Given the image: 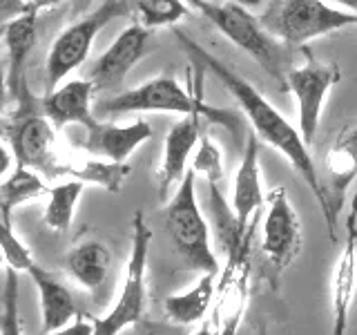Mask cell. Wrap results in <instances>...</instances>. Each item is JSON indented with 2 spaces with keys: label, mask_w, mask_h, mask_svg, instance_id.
Masks as SVG:
<instances>
[{
  "label": "cell",
  "mask_w": 357,
  "mask_h": 335,
  "mask_svg": "<svg viewBox=\"0 0 357 335\" xmlns=\"http://www.w3.org/2000/svg\"><path fill=\"white\" fill-rule=\"evenodd\" d=\"M190 14L185 0H139L137 16L145 29L172 27Z\"/></svg>",
  "instance_id": "obj_26"
},
{
  "label": "cell",
  "mask_w": 357,
  "mask_h": 335,
  "mask_svg": "<svg viewBox=\"0 0 357 335\" xmlns=\"http://www.w3.org/2000/svg\"><path fill=\"white\" fill-rule=\"evenodd\" d=\"M132 168L128 163H119V161H109V159H63L59 168V177H70L76 179L81 184H92L98 188H105L109 193H121L123 184L130 177Z\"/></svg>",
  "instance_id": "obj_23"
},
{
  "label": "cell",
  "mask_w": 357,
  "mask_h": 335,
  "mask_svg": "<svg viewBox=\"0 0 357 335\" xmlns=\"http://www.w3.org/2000/svg\"><path fill=\"white\" fill-rule=\"evenodd\" d=\"M266 193L261 188V172H259V141L255 134H248V143L243 148L241 163L234 172V188H232V210L237 223L243 232L252 228V215L259 212L266 204Z\"/></svg>",
  "instance_id": "obj_17"
},
{
  "label": "cell",
  "mask_w": 357,
  "mask_h": 335,
  "mask_svg": "<svg viewBox=\"0 0 357 335\" xmlns=\"http://www.w3.org/2000/svg\"><path fill=\"white\" fill-rule=\"evenodd\" d=\"M98 112L105 117L132 114V112H172V114H201L206 119L219 121L221 126L232 128V119L226 112H217L201 100L199 94H190L178 85L172 74H161L152 81L143 83L134 89H126L107 100H100Z\"/></svg>",
  "instance_id": "obj_5"
},
{
  "label": "cell",
  "mask_w": 357,
  "mask_h": 335,
  "mask_svg": "<svg viewBox=\"0 0 357 335\" xmlns=\"http://www.w3.org/2000/svg\"><path fill=\"white\" fill-rule=\"evenodd\" d=\"M16 165L40 172L45 179H59L61 156L56 154L54 123L40 114H25L5 130Z\"/></svg>",
  "instance_id": "obj_11"
},
{
  "label": "cell",
  "mask_w": 357,
  "mask_h": 335,
  "mask_svg": "<svg viewBox=\"0 0 357 335\" xmlns=\"http://www.w3.org/2000/svg\"><path fill=\"white\" fill-rule=\"evenodd\" d=\"M94 92L96 87L89 78L67 81L43 98V114L54 123V128L83 126L85 130H92L98 123L92 112Z\"/></svg>",
  "instance_id": "obj_15"
},
{
  "label": "cell",
  "mask_w": 357,
  "mask_h": 335,
  "mask_svg": "<svg viewBox=\"0 0 357 335\" xmlns=\"http://www.w3.org/2000/svg\"><path fill=\"white\" fill-rule=\"evenodd\" d=\"M342 9L351 11V14H357V0H335Z\"/></svg>",
  "instance_id": "obj_36"
},
{
  "label": "cell",
  "mask_w": 357,
  "mask_h": 335,
  "mask_svg": "<svg viewBox=\"0 0 357 335\" xmlns=\"http://www.w3.org/2000/svg\"><path fill=\"white\" fill-rule=\"evenodd\" d=\"M25 14V0H0V20H11Z\"/></svg>",
  "instance_id": "obj_31"
},
{
  "label": "cell",
  "mask_w": 357,
  "mask_h": 335,
  "mask_svg": "<svg viewBox=\"0 0 357 335\" xmlns=\"http://www.w3.org/2000/svg\"><path fill=\"white\" fill-rule=\"evenodd\" d=\"M109 248L98 239H83L72 246L65 257V271L85 290H98L109 273Z\"/></svg>",
  "instance_id": "obj_21"
},
{
  "label": "cell",
  "mask_w": 357,
  "mask_h": 335,
  "mask_svg": "<svg viewBox=\"0 0 357 335\" xmlns=\"http://www.w3.org/2000/svg\"><path fill=\"white\" fill-rule=\"evenodd\" d=\"M85 184L70 179V181H63L59 186L50 188V199H47V208H45V223L47 228L54 232H67L74 221V212L78 206V199L83 195Z\"/></svg>",
  "instance_id": "obj_25"
},
{
  "label": "cell",
  "mask_w": 357,
  "mask_h": 335,
  "mask_svg": "<svg viewBox=\"0 0 357 335\" xmlns=\"http://www.w3.org/2000/svg\"><path fill=\"white\" fill-rule=\"evenodd\" d=\"M0 251L5 255V264L18 273H27V268L36 262L27 246L11 230V223H7L5 219H0Z\"/></svg>",
  "instance_id": "obj_28"
},
{
  "label": "cell",
  "mask_w": 357,
  "mask_h": 335,
  "mask_svg": "<svg viewBox=\"0 0 357 335\" xmlns=\"http://www.w3.org/2000/svg\"><path fill=\"white\" fill-rule=\"evenodd\" d=\"M7 96H9V83H7V72L0 65V134L5 132V123H3V114L7 107Z\"/></svg>",
  "instance_id": "obj_32"
},
{
  "label": "cell",
  "mask_w": 357,
  "mask_h": 335,
  "mask_svg": "<svg viewBox=\"0 0 357 335\" xmlns=\"http://www.w3.org/2000/svg\"><path fill=\"white\" fill-rule=\"evenodd\" d=\"M266 201L268 210L261 226V251L266 255V262L277 273H282L304 248L301 223L284 188H275L273 193H268Z\"/></svg>",
  "instance_id": "obj_9"
},
{
  "label": "cell",
  "mask_w": 357,
  "mask_h": 335,
  "mask_svg": "<svg viewBox=\"0 0 357 335\" xmlns=\"http://www.w3.org/2000/svg\"><path fill=\"white\" fill-rule=\"evenodd\" d=\"M0 264H5V255H3V251H0Z\"/></svg>",
  "instance_id": "obj_37"
},
{
  "label": "cell",
  "mask_w": 357,
  "mask_h": 335,
  "mask_svg": "<svg viewBox=\"0 0 357 335\" xmlns=\"http://www.w3.org/2000/svg\"><path fill=\"white\" fill-rule=\"evenodd\" d=\"M192 170L197 174H204L206 179H223L221 150L208 137H201V143L192 159Z\"/></svg>",
  "instance_id": "obj_29"
},
{
  "label": "cell",
  "mask_w": 357,
  "mask_h": 335,
  "mask_svg": "<svg viewBox=\"0 0 357 335\" xmlns=\"http://www.w3.org/2000/svg\"><path fill=\"white\" fill-rule=\"evenodd\" d=\"M326 172L331 179V188H326L331 208L337 217L342 197L351 184L357 179V123L340 132L333 148L326 154Z\"/></svg>",
  "instance_id": "obj_20"
},
{
  "label": "cell",
  "mask_w": 357,
  "mask_h": 335,
  "mask_svg": "<svg viewBox=\"0 0 357 335\" xmlns=\"http://www.w3.org/2000/svg\"><path fill=\"white\" fill-rule=\"evenodd\" d=\"M152 230L145 223L143 212L137 210L132 219V251L126 264V277L119 290L114 306L107 315L92 320V335H121L128 327L137 324L148 308V257H150Z\"/></svg>",
  "instance_id": "obj_4"
},
{
  "label": "cell",
  "mask_w": 357,
  "mask_h": 335,
  "mask_svg": "<svg viewBox=\"0 0 357 335\" xmlns=\"http://www.w3.org/2000/svg\"><path fill=\"white\" fill-rule=\"evenodd\" d=\"M217 277L219 273H204L197 279V284L185 293L167 295L163 302L165 318L172 324H183V327L204 320L208 308L212 306V299H215Z\"/></svg>",
  "instance_id": "obj_22"
},
{
  "label": "cell",
  "mask_w": 357,
  "mask_h": 335,
  "mask_svg": "<svg viewBox=\"0 0 357 335\" xmlns=\"http://www.w3.org/2000/svg\"><path fill=\"white\" fill-rule=\"evenodd\" d=\"M174 36L185 47V52L199 63V67H206L208 72L215 74L221 81V85L230 92V96L237 100L245 119H248V123L252 126L255 137L264 141L266 145H271V148H275L279 154H284L288 163L293 165V170L304 179L324 212L331 239H335V221H337V217H335V212L331 208L326 186L321 184L315 161H312L310 150L304 143V139H301L299 130L290 126L282 112H279L273 103H268L259 89L250 85L245 78H241L234 70H230L226 63H221L217 56H212L206 47H201V45L190 38L185 31L174 29Z\"/></svg>",
  "instance_id": "obj_1"
},
{
  "label": "cell",
  "mask_w": 357,
  "mask_h": 335,
  "mask_svg": "<svg viewBox=\"0 0 357 335\" xmlns=\"http://www.w3.org/2000/svg\"><path fill=\"white\" fill-rule=\"evenodd\" d=\"M199 14H204L232 45H237L255 63L286 89V56L279 40L239 3H212V0H185Z\"/></svg>",
  "instance_id": "obj_2"
},
{
  "label": "cell",
  "mask_w": 357,
  "mask_h": 335,
  "mask_svg": "<svg viewBox=\"0 0 357 335\" xmlns=\"http://www.w3.org/2000/svg\"><path fill=\"white\" fill-rule=\"evenodd\" d=\"M201 114H188L170 128L163 143V156L156 170L159 179V199L165 201L170 190L181 184L188 172V161L192 156L197 143L201 139Z\"/></svg>",
  "instance_id": "obj_14"
},
{
  "label": "cell",
  "mask_w": 357,
  "mask_h": 335,
  "mask_svg": "<svg viewBox=\"0 0 357 335\" xmlns=\"http://www.w3.org/2000/svg\"><path fill=\"white\" fill-rule=\"evenodd\" d=\"M192 335H219V331L215 329V324L212 322H204L201 324V329H197Z\"/></svg>",
  "instance_id": "obj_35"
},
{
  "label": "cell",
  "mask_w": 357,
  "mask_h": 335,
  "mask_svg": "<svg viewBox=\"0 0 357 335\" xmlns=\"http://www.w3.org/2000/svg\"><path fill=\"white\" fill-rule=\"evenodd\" d=\"M0 219H3V215H0Z\"/></svg>",
  "instance_id": "obj_38"
},
{
  "label": "cell",
  "mask_w": 357,
  "mask_h": 335,
  "mask_svg": "<svg viewBox=\"0 0 357 335\" xmlns=\"http://www.w3.org/2000/svg\"><path fill=\"white\" fill-rule=\"evenodd\" d=\"M195 177V170H188L176 186V193L165 208V230L190 271H197L199 275L219 273V260L210 244V228L197 201Z\"/></svg>",
  "instance_id": "obj_3"
},
{
  "label": "cell",
  "mask_w": 357,
  "mask_h": 335,
  "mask_svg": "<svg viewBox=\"0 0 357 335\" xmlns=\"http://www.w3.org/2000/svg\"><path fill=\"white\" fill-rule=\"evenodd\" d=\"M11 154L3 143H0V177H5L9 172V168H11Z\"/></svg>",
  "instance_id": "obj_34"
},
{
  "label": "cell",
  "mask_w": 357,
  "mask_h": 335,
  "mask_svg": "<svg viewBox=\"0 0 357 335\" xmlns=\"http://www.w3.org/2000/svg\"><path fill=\"white\" fill-rule=\"evenodd\" d=\"M45 193H50V190L45 186V177L40 172L25 165H16V170L0 184V215L7 223H11V212Z\"/></svg>",
  "instance_id": "obj_24"
},
{
  "label": "cell",
  "mask_w": 357,
  "mask_h": 335,
  "mask_svg": "<svg viewBox=\"0 0 357 335\" xmlns=\"http://www.w3.org/2000/svg\"><path fill=\"white\" fill-rule=\"evenodd\" d=\"M340 78L342 74L337 67L317 61L290 67L286 72V89H290L297 98V130L308 148L319 128L324 100H326L331 89L340 83Z\"/></svg>",
  "instance_id": "obj_8"
},
{
  "label": "cell",
  "mask_w": 357,
  "mask_h": 335,
  "mask_svg": "<svg viewBox=\"0 0 357 335\" xmlns=\"http://www.w3.org/2000/svg\"><path fill=\"white\" fill-rule=\"evenodd\" d=\"M226 255L228 262L221 268L219 286L215 288L217 304L210 322L215 324L219 335H237L250 295V244Z\"/></svg>",
  "instance_id": "obj_10"
},
{
  "label": "cell",
  "mask_w": 357,
  "mask_h": 335,
  "mask_svg": "<svg viewBox=\"0 0 357 335\" xmlns=\"http://www.w3.org/2000/svg\"><path fill=\"white\" fill-rule=\"evenodd\" d=\"M27 275L33 279L40 297V318H43V335L67 327L74 318H78V308L72 290L67 288L54 273L33 262L27 268Z\"/></svg>",
  "instance_id": "obj_18"
},
{
  "label": "cell",
  "mask_w": 357,
  "mask_h": 335,
  "mask_svg": "<svg viewBox=\"0 0 357 335\" xmlns=\"http://www.w3.org/2000/svg\"><path fill=\"white\" fill-rule=\"evenodd\" d=\"M259 20L282 43L304 45L312 38L357 25V14L331 7L324 0H273Z\"/></svg>",
  "instance_id": "obj_6"
},
{
  "label": "cell",
  "mask_w": 357,
  "mask_h": 335,
  "mask_svg": "<svg viewBox=\"0 0 357 335\" xmlns=\"http://www.w3.org/2000/svg\"><path fill=\"white\" fill-rule=\"evenodd\" d=\"M126 14H130L128 0H103L94 11H89L87 16L76 20L74 25L59 34V38L50 47L47 63H45V85H47L50 92L65 81L67 74L78 70L85 63L98 31L109 20Z\"/></svg>",
  "instance_id": "obj_7"
},
{
  "label": "cell",
  "mask_w": 357,
  "mask_h": 335,
  "mask_svg": "<svg viewBox=\"0 0 357 335\" xmlns=\"http://www.w3.org/2000/svg\"><path fill=\"white\" fill-rule=\"evenodd\" d=\"M357 293V197L353 201L351 215L346 219L344 251L335 264L331 279V311H333V335H346L349 315Z\"/></svg>",
  "instance_id": "obj_13"
},
{
  "label": "cell",
  "mask_w": 357,
  "mask_h": 335,
  "mask_svg": "<svg viewBox=\"0 0 357 335\" xmlns=\"http://www.w3.org/2000/svg\"><path fill=\"white\" fill-rule=\"evenodd\" d=\"M38 29H36V14L25 11L16 18H11L5 25V45L9 52V65H7V83L9 94L18 100L25 98V65L31 56V50L36 47Z\"/></svg>",
  "instance_id": "obj_19"
},
{
  "label": "cell",
  "mask_w": 357,
  "mask_h": 335,
  "mask_svg": "<svg viewBox=\"0 0 357 335\" xmlns=\"http://www.w3.org/2000/svg\"><path fill=\"white\" fill-rule=\"evenodd\" d=\"M63 0H25V11H31V14H38L43 9H50L56 7Z\"/></svg>",
  "instance_id": "obj_33"
},
{
  "label": "cell",
  "mask_w": 357,
  "mask_h": 335,
  "mask_svg": "<svg viewBox=\"0 0 357 335\" xmlns=\"http://www.w3.org/2000/svg\"><path fill=\"white\" fill-rule=\"evenodd\" d=\"M150 50V29H145L139 22L123 29L116 40L98 56L94 65L89 67L87 78L98 89H112L121 85L128 72L137 65Z\"/></svg>",
  "instance_id": "obj_12"
},
{
  "label": "cell",
  "mask_w": 357,
  "mask_h": 335,
  "mask_svg": "<svg viewBox=\"0 0 357 335\" xmlns=\"http://www.w3.org/2000/svg\"><path fill=\"white\" fill-rule=\"evenodd\" d=\"M94 333V322L87 318H74L67 327L52 331L47 335H92Z\"/></svg>",
  "instance_id": "obj_30"
},
{
  "label": "cell",
  "mask_w": 357,
  "mask_h": 335,
  "mask_svg": "<svg viewBox=\"0 0 357 335\" xmlns=\"http://www.w3.org/2000/svg\"><path fill=\"white\" fill-rule=\"evenodd\" d=\"M0 335H22L20 313H18V271H14V268H7V273H5Z\"/></svg>",
  "instance_id": "obj_27"
},
{
  "label": "cell",
  "mask_w": 357,
  "mask_h": 335,
  "mask_svg": "<svg viewBox=\"0 0 357 335\" xmlns=\"http://www.w3.org/2000/svg\"><path fill=\"white\" fill-rule=\"evenodd\" d=\"M152 139V126L145 119H137L128 126H114V123H96L92 130H87L81 148L87 154L100 156V159L126 163L132 152L141 143Z\"/></svg>",
  "instance_id": "obj_16"
}]
</instances>
